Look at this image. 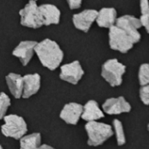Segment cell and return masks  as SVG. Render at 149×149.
I'll return each instance as SVG.
<instances>
[{
  "mask_svg": "<svg viewBox=\"0 0 149 149\" xmlns=\"http://www.w3.org/2000/svg\"><path fill=\"white\" fill-rule=\"evenodd\" d=\"M34 52L42 65L51 71L56 70L64 58V52L60 46L57 42L50 38L37 43Z\"/></svg>",
  "mask_w": 149,
  "mask_h": 149,
  "instance_id": "1",
  "label": "cell"
},
{
  "mask_svg": "<svg viewBox=\"0 0 149 149\" xmlns=\"http://www.w3.org/2000/svg\"><path fill=\"white\" fill-rule=\"evenodd\" d=\"M86 134L88 135V145L92 147H98L102 145L106 141L113 135V131L111 126L96 122L88 121L85 126Z\"/></svg>",
  "mask_w": 149,
  "mask_h": 149,
  "instance_id": "2",
  "label": "cell"
},
{
  "mask_svg": "<svg viewBox=\"0 0 149 149\" xmlns=\"http://www.w3.org/2000/svg\"><path fill=\"white\" fill-rule=\"evenodd\" d=\"M126 65L117 58H111L102 65L101 76L111 86H119L122 84V76L126 72Z\"/></svg>",
  "mask_w": 149,
  "mask_h": 149,
  "instance_id": "3",
  "label": "cell"
},
{
  "mask_svg": "<svg viewBox=\"0 0 149 149\" xmlns=\"http://www.w3.org/2000/svg\"><path fill=\"white\" fill-rule=\"evenodd\" d=\"M4 124L1 127V132L5 137L20 140L27 133L25 120L16 114H10L3 117Z\"/></svg>",
  "mask_w": 149,
  "mask_h": 149,
  "instance_id": "4",
  "label": "cell"
},
{
  "mask_svg": "<svg viewBox=\"0 0 149 149\" xmlns=\"http://www.w3.org/2000/svg\"><path fill=\"white\" fill-rule=\"evenodd\" d=\"M108 39L110 48L121 53H127L134 47V45L130 37L115 24L109 28Z\"/></svg>",
  "mask_w": 149,
  "mask_h": 149,
  "instance_id": "5",
  "label": "cell"
},
{
  "mask_svg": "<svg viewBox=\"0 0 149 149\" xmlns=\"http://www.w3.org/2000/svg\"><path fill=\"white\" fill-rule=\"evenodd\" d=\"M20 24L23 26L38 29L43 26L42 17L38 6L34 0H30L23 9L19 10Z\"/></svg>",
  "mask_w": 149,
  "mask_h": 149,
  "instance_id": "6",
  "label": "cell"
},
{
  "mask_svg": "<svg viewBox=\"0 0 149 149\" xmlns=\"http://www.w3.org/2000/svg\"><path fill=\"white\" fill-rule=\"evenodd\" d=\"M115 25L122 29L130 37L134 44L140 42L141 35L139 31V29L142 27V25L138 17H135L132 15H123L120 17H117Z\"/></svg>",
  "mask_w": 149,
  "mask_h": 149,
  "instance_id": "7",
  "label": "cell"
},
{
  "mask_svg": "<svg viewBox=\"0 0 149 149\" xmlns=\"http://www.w3.org/2000/svg\"><path fill=\"white\" fill-rule=\"evenodd\" d=\"M85 72L78 60H74L71 63L65 64L60 67L59 78L72 85H77L82 79Z\"/></svg>",
  "mask_w": 149,
  "mask_h": 149,
  "instance_id": "8",
  "label": "cell"
},
{
  "mask_svg": "<svg viewBox=\"0 0 149 149\" xmlns=\"http://www.w3.org/2000/svg\"><path fill=\"white\" fill-rule=\"evenodd\" d=\"M98 10L93 9H86L79 13H76L72 16V23L76 29L88 32L92 24L96 20Z\"/></svg>",
  "mask_w": 149,
  "mask_h": 149,
  "instance_id": "9",
  "label": "cell"
},
{
  "mask_svg": "<svg viewBox=\"0 0 149 149\" xmlns=\"http://www.w3.org/2000/svg\"><path fill=\"white\" fill-rule=\"evenodd\" d=\"M37 43L33 40L21 41L12 51V55L17 58L24 66H26L35 53L34 49Z\"/></svg>",
  "mask_w": 149,
  "mask_h": 149,
  "instance_id": "10",
  "label": "cell"
},
{
  "mask_svg": "<svg viewBox=\"0 0 149 149\" xmlns=\"http://www.w3.org/2000/svg\"><path fill=\"white\" fill-rule=\"evenodd\" d=\"M104 112L107 114H120L131 111V105L120 96L118 98H110L105 101L102 106Z\"/></svg>",
  "mask_w": 149,
  "mask_h": 149,
  "instance_id": "11",
  "label": "cell"
},
{
  "mask_svg": "<svg viewBox=\"0 0 149 149\" xmlns=\"http://www.w3.org/2000/svg\"><path fill=\"white\" fill-rule=\"evenodd\" d=\"M38 10L42 17L43 25L58 24L60 22L61 12L59 9L52 3H45L38 6Z\"/></svg>",
  "mask_w": 149,
  "mask_h": 149,
  "instance_id": "12",
  "label": "cell"
},
{
  "mask_svg": "<svg viewBox=\"0 0 149 149\" xmlns=\"http://www.w3.org/2000/svg\"><path fill=\"white\" fill-rule=\"evenodd\" d=\"M82 111L83 106L79 103L71 102L64 106L60 113V118L67 124L76 125L81 117Z\"/></svg>",
  "mask_w": 149,
  "mask_h": 149,
  "instance_id": "13",
  "label": "cell"
},
{
  "mask_svg": "<svg viewBox=\"0 0 149 149\" xmlns=\"http://www.w3.org/2000/svg\"><path fill=\"white\" fill-rule=\"evenodd\" d=\"M41 85V78L38 73L26 74L23 77V93L22 97L28 99L31 96L36 94Z\"/></svg>",
  "mask_w": 149,
  "mask_h": 149,
  "instance_id": "14",
  "label": "cell"
},
{
  "mask_svg": "<svg viewBox=\"0 0 149 149\" xmlns=\"http://www.w3.org/2000/svg\"><path fill=\"white\" fill-rule=\"evenodd\" d=\"M117 19V10L112 7L101 8L97 14L95 22L101 28H110L115 24Z\"/></svg>",
  "mask_w": 149,
  "mask_h": 149,
  "instance_id": "15",
  "label": "cell"
},
{
  "mask_svg": "<svg viewBox=\"0 0 149 149\" xmlns=\"http://www.w3.org/2000/svg\"><path fill=\"white\" fill-rule=\"evenodd\" d=\"M104 113L100 110L99 104L95 100H89L83 107L81 118L86 121H94L104 118Z\"/></svg>",
  "mask_w": 149,
  "mask_h": 149,
  "instance_id": "16",
  "label": "cell"
},
{
  "mask_svg": "<svg viewBox=\"0 0 149 149\" xmlns=\"http://www.w3.org/2000/svg\"><path fill=\"white\" fill-rule=\"evenodd\" d=\"M6 83L10 93L16 99H20L23 93V77L14 72L9 73L6 77Z\"/></svg>",
  "mask_w": 149,
  "mask_h": 149,
  "instance_id": "17",
  "label": "cell"
},
{
  "mask_svg": "<svg viewBox=\"0 0 149 149\" xmlns=\"http://www.w3.org/2000/svg\"><path fill=\"white\" fill-rule=\"evenodd\" d=\"M41 135L39 133H34L20 139V149H38L40 146Z\"/></svg>",
  "mask_w": 149,
  "mask_h": 149,
  "instance_id": "18",
  "label": "cell"
},
{
  "mask_svg": "<svg viewBox=\"0 0 149 149\" xmlns=\"http://www.w3.org/2000/svg\"><path fill=\"white\" fill-rule=\"evenodd\" d=\"M141 7V17L139 18L141 25L146 29V31L149 32V6L148 0H140Z\"/></svg>",
  "mask_w": 149,
  "mask_h": 149,
  "instance_id": "19",
  "label": "cell"
},
{
  "mask_svg": "<svg viewBox=\"0 0 149 149\" xmlns=\"http://www.w3.org/2000/svg\"><path fill=\"white\" fill-rule=\"evenodd\" d=\"M113 128H114L116 138H117V143L119 146H123L126 143V136H125L122 123L119 120L116 119L113 121Z\"/></svg>",
  "mask_w": 149,
  "mask_h": 149,
  "instance_id": "20",
  "label": "cell"
},
{
  "mask_svg": "<svg viewBox=\"0 0 149 149\" xmlns=\"http://www.w3.org/2000/svg\"><path fill=\"white\" fill-rule=\"evenodd\" d=\"M139 82L140 85L146 86L149 83V65L148 64H142L139 69Z\"/></svg>",
  "mask_w": 149,
  "mask_h": 149,
  "instance_id": "21",
  "label": "cell"
},
{
  "mask_svg": "<svg viewBox=\"0 0 149 149\" xmlns=\"http://www.w3.org/2000/svg\"><path fill=\"white\" fill-rule=\"evenodd\" d=\"M10 106V100L4 93H0V120H2L7 112V109Z\"/></svg>",
  "mask_w": 149,
  "mask_h": 149,
  "instance_id": "22",
  "label": "cell"
},
{
  "mask_svg": "<svg viewBox=\"0 0 149 149\" xmlns=\"http://www.w3.org/2000/svg\"><path fill=\"white\" fill-rule=\"evenodd\" d=\"M140 98L141 100L148 106L149 104V86L148 85L142 86L140 89Z\"/></svg>",
  "mask_w": 149,
  "mask_h": 149,
  "instance_id": "23",
  "label": "cell"
},
{
  "mask_svg": "<svg viewBox=\"0 0 149 149\" xmlns=\"http://www.w3.org/2000/svg\"><path fill=\"white\" fill-rule=\"evenodd\" d=\"M69 5V8L71 10H75V9H79L81 4H82V1L83 0H65Z\"/></svg>",
  "mask_w": 149,
  "mask_h": 149,
  "instance_id": "24",
  "label": "cell"
},
{
  "mask_svg": "<svg viewBox=\"0 0 149 149\" xmlns=\"http://www.w3.org/2000/svg\"><path fill=\"white\" fill-rule=\"evenodd\" d=\"M38 149H55V148H52L51 146H48V145H46V144H44V145L39 146Z\"/></svg>",
  "mask_w": 149,
  "mask_h": 149,
  "instance_id": "25",
  "label": "cell"
},
{
  "mask_svg": "<svg viewBox=\"0 0 149 149\" xmlns=\"http://www.w3.org/2000/svg\"><path fill=\"white\" fill-rule=\"evenodd\" d=\"M0 149H3V148H2V147H1V146H0Z\"/></svg>",
  "mask_w": 149,
  "mask_h": 149,
  "instance_id": "26",
  "label": "cell"
},
{
  "mask_svg": "<svg viewBox=\"0 0 149 149\" xmlns=\"http://www.w3.org/2000/svg\"><path fill=\"white\" fill-rule=\"evenodd\" d=\"M34 1H37V0H34Z\"/></svg>",
  "mask_w": 149,
  "mask_h": 149,
  "instance_id": "27",
  "label": "cell"
}]
</instances>
